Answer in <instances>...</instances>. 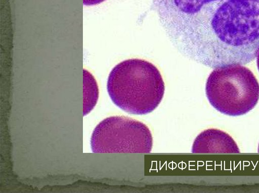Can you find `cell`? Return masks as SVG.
<instances>
[{"mask_svg": "<svg viewBox=\"0 0 259 193\" xmlns=\"http://www.w3.org/2000/svg\"><path fill=\"white\" fill-rule=\"evenodd\" d=\"M107 90L113 103L133 114L151 113L160 104L165 85L158 69L152 63L132 58L116 65L107 80Z\"/></svg>", "mask_w": 259, "mask_h": 193, "instance_id": "cell-2", "label": "cell"}, {"mask_svg": "<svg viewBox=\"0 0 259 193\" xmlns=\"http://www.w3.org/2000/svg\"><path fill=\"white\" fill-rule=\"evenodd\" d=\"M258 152L259 153V144H258Z\"/></svg>", "mask_w": 259, "mask_h": 193, "instance_id": "cell-9", "label": "cell"}, {"mask_svg": "<svg viewBox=\"0 0 259 193\" xmlns=\"http://www.w3.org/2000/svg\"><path fill=\"white\" fill-rule=\"evenodd\" d=\"M91 147L95 153H150L153 137L144 123L124 116H112L100 121L94 130Z\"/></svg>", "mask_w": 259, "mask_h": 193, "instance_id": "cell-4", "label": "cell"}, {"mask_svg": "<svg viewBox=\"0 0 259 193\" xmlns=\"http://www.w3.org/2000/svg\"><path fill=\"white\" fill-rule=\"evenodd\" d=\"M105 0H83V4L85 6H93L99 4Z\"/></svg>", "mask_w": 259, "mask_h": 193, "instance_id": "cell-7", "label": "cell"}, {"mask_svg": "<svg viewBox=\"0 0 259 193\" xmlns=\"http://www.w3.org/2000/svg\"><path fill=\"white\" fill-rule=\"evenodd\" d=\"M207 98L220 112L232 116L248 113L259 99V83L247 68L239 64L215 68L205 85Z\"/></svg>", "mask_w": 259, "mask_h": 193, "instance_id": "cell-3", "label": "cell"}, {"mask_svg": "<svg viewBox=\"0 0 259 193\" xmlns=\"http://www.w3.org/2000/svg\"><path fill=\"white\" fill-rule=\"evenodd\" d=\"M191 152L194 153L240 152L233 138L227 133L215 128L205 130L195 138Z\"/></svg>", "mask_w": 259, "mask_h": 193, "instance_id": "cell-5", "label": "cell"}, {"mask_svg": "<svg viewBox=\"0 0 259 193\" xmlns=\"http://www.w3.org/2000/svg\"><path fill=\"white\" fill-rule=\"evenodd\" d=\"M83 115L89 114L96 106L99 97V89L94 76L87 70H83Z\"/></svg>", "mask_w": 259, "mask_h": 193, "instance_id": "cell-6", "label": "cell"}, {"mask_svg": "<svg viewBox=\"0 0 259 193\" xmlns=\"http://www.w3.org/2000/svg\"><path fill=\"white\" fill-rule=\"evenodd\" d=\"M256 62H257V66L258 68V70L259 71V50H258L257 55H256Z\"/></svg>", "mask_w": 259, "mask_h": 193, "instance_id": "cell-8", "label": "cell"}, {"mask_svg": "<svg viewBox=\"0 0 259 193\" xmlns=\"http://www.w3.org/2000/svg\"><path fill=\"white\" fill-rule=\"evenodd\" d=\"M158 17L174 47L207 67L245 65L259 50V0H177Z\"/></svg>", "mask_w": 259, "mask_h": 193, "instance_id": "cell-1", "label": "cell"}]
</instances>
